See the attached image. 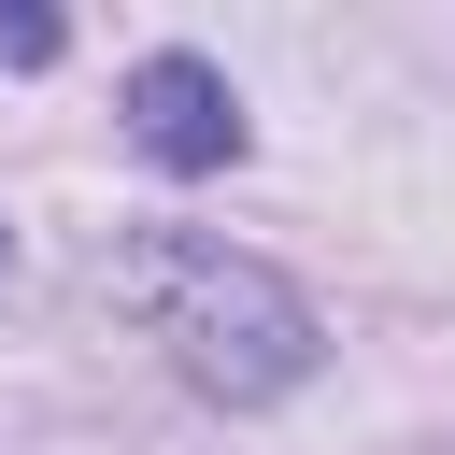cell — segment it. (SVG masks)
Here are the masks:
<instances>
[{"label":"cell","mask_w":455,"mask_h":455,"mask_svg":"<svg viewBox=\"0 0 455 455\" xmlns=\"http://www.w3.org/2000/svg\"><path fill=\"white\" fill-rule=\"evenodd\" d=\"M114 299H128L142 341H171V370H185L199 398H228V412L313 384V355H327L313 299H299L270 256H228V242H199V228H142V242L114 256Z\"/></svg>","instance_id":"obj_1"},{"label":"cell","mask_w":455,"mask_h":455,"mask_svg":"<svg viewBox=\"0 0 455 455\" xmlns=\"http://www.w3.org/2000/svg\"><path fill=\"white\" fill-rule=\"evenodd\" d=\"M128 142H142L156 171H228V156H242L228 71H213V57H142V71H128Z\"/></svg>","instance_id":"obj_2"},{"label":"cell","mask_w":455,"mask_h":455,"mask_svg":"<svg viewBox=\"0 0 455 455\" xmlns=\"http://www.w3.org/2000/svg\"><path fill=\"white\" fill-rule=\"evenodd\" d=\"M57 57V14H0V71H43Z\"/></svg>","instance_id":"obj_3"}]
</instances>
